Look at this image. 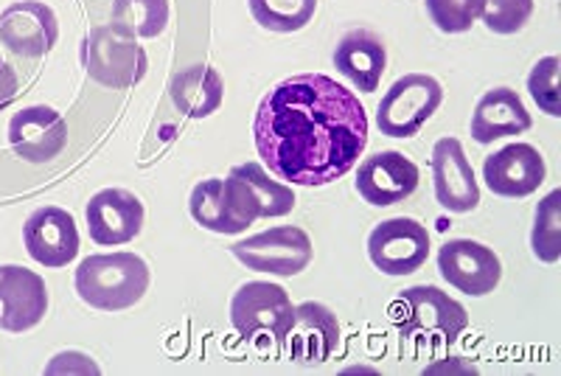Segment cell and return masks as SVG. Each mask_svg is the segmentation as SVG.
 <instances>
[{
  "label": "cell",
  "instance_id": "6da1fadb",
  "mask_svg": "<svg viewBox=\"0 0 561 376\" xmlns=\"http://www.w3.org/2000/svg\"><path fill=\"white\" fill-rule=\"evenodd\" d=\"M255 149L293 185H329L357 167L368 147V113L354 90L325 73L275 84L255 110Z\"/></svg>",
  "mask_w": 561,
  "mask_h": 376
},
{
  "label": "cell",
  "instance_id": "8992f818",
  "mask_svg": "<svg viewBox=\"0 0 561 376\" xmlns=\"http://www.w3.org/2000/svg\"><path fill=\"white\" fill-rule=\"evenodd\" d=\"M82 59L88 77L107 88H135L149 70L147 52L135 43L133 34L115 23L99 26L88 34Z\"/></svg>",
  "mask_w": 561,
  "mask_h": 376
},
{
  "label": "cell",
  "instance_id": "277c9868",
  "mask_svg": "<svg viewBox=\"0 0 561 376\" xmlns=\"http://www.w3.org/2000/svg\"><path fill=\"white\" fill-rule=\"evenodd\" d=\"M188 210L194 223L214 233H242L255 219H264V208L255 197L253 185L237 169H230L225 180L210 178L194 185Z\"/></svg>",
  "mask_w": 561,
  "mask_h": 376
},
{
  "label": "cell",
  "instance_id": "d4e9b609",
  "mask_svg": "<svg viewBox=\"0 0 561 376\" xmlns=\"http://www.w3.org/2000/svg\"><path fill=\"white\" fill-rule=\"evenodd\" d=\"M559 200L561 192H550L548 197L536 208V225L534 237H530V248L539 262L553 264L559 262L561 255V214H559Z\"/></svg>",
  "mask_w": 561,
  "mask_h": 376
},
{
  "label": "cell",
  "instance_id": "4fadbf2b",
  "mask_svg": "<svg viewBox=\"0 0 561 376\" xmlns=\"http://www.w3.org/2000/svg\"><path fill=\"white\" fill-rule=\"evenodd\" d=\"M48 312V289L34 270L0 264V329L28 332Z\"/></svg>",
  "mask_w": 561,
  "mask_h": 376
},
{
  "label": "cell",
  "instance_id": "d6986e66",
  "mask_svg": "<svg viewBox=\"0 0 561 376\" xmlns=\"http://www.w3.org/2000/svg\"><path fill=\"white\" fill-rule=\"evenodd\" d=\"M419 189V167L402 152H377L359 163L357 192L368 205L404 203Z\"/></svg>",
  "mask_w": 561,
  "mask_h": 376
},
{
  "label": "cell",
  "instance_id": "5b68a950",
  "mask_svg": "<svg viewBox=\"0 0 561 376\" xmlns=\"http://www.w3.org/2000/svg\"><path fill=\"white\" fill-rule=\"evenodd\" d=\"M293 318L289 293L270 281H248L230 300V323L248 343L273 340L275 345H284Z\"/></svg>",
  "mask_w": 561,
  "mask_h": 376
},
{
  "label": "cell",
  "instance_id": "e0dca14e",
  "mask_svg": "<svg viewBox=\"0 0 561 376\" xmlns=\"http://www.w3.org/2000/svg\"><path fill=\"white\" fill-rule=\"evenodd\" d=\"M433 183L440 208L453 214H469L480 203V185L474 169L466 158L460 140L447 135L433 147Z\"/></svg>",
  "mask_w": 561,
  "mask_h": 376
},
{
  "label": "cell",
  "instance_id": "2e32d148",
  "mask_svg": "<svg viewBox=\"0 0 561 376\" xmlns=\"http://www.w3.org/2000/svg\"><path fill=\"white\" fill-rule=\"evenodd\" d=\"M340 345V323L337 315L318 300H307L295 307L293 326H289L284 349L289 360L304 365L329 363Z\"/></svg>",
  "mask_w": 561,
  "mask_h": 376
},
{
  "label": "cell",
  "instance_id": "7c38bea8",
  "mask_svg": "<svg viewBox=\"0 0 561 376\" xmlns=\"http://www.w3.org/2000/svg\"><path fill=\"white\" fill-rule=\"evenodd\" d=\"M23 244L34 262L43 267H68L79 253L77 219L57 205L37 208L23 225Z\"/></svg>",
  "mask_w": 561,
  "mask_h": 376
},
{
  "label": "cell",
  "instance_id": "4dcf8cb0",
  "mask_svg": "<svg viewBox=\"0 0 561 376\" xmlns=\"http://www.w3.org/2000/svg\"><path fill=\"white\" fill-rule=\"evenodd\" d=\"M18 90H20L18 70H14L9 62H3V59H0V110H7L9 104L14 102Z\"/></svg>",
  "mask_w": 561,
  "mask_h": 376
},
{
  "label": "cell",
  "instance_id": "ba28073f",
  "mask_svg": "<svg viewBox=\"0 0 561 376\" xmlns=\"http://www.w3.org/2000/svg\"><path fill=\"white\" fill-rule=\"evenodd\" d=\"M233 255L248 270L255 273L280 275V278H293V275L304 273L312 264V239L304 228L295 225H278L264 233L244 239V242L233 244Z\"/></svg>",
  "mask_w": 561,
  "mask_h": 376
},
{
  "label": "cell",
  "instance_id": "44dd1931",
  "mask_svg": "<svg viewBox=\"0 0 561 376\" xmlns=\"http://www.w3.org/2000/svg\"><path fill=\"white\" fill-rule=\"evenodd\" d=\"M530 113L517 90L494 88L478 102L472 113V138L478 144H494L497 138L523 135L530 129Z\"/></svg>",
  "mask_w": 561,
  "mask_h": 376
},
{
  "label": "cell",
  "instance_id": "9c48e42d",
  "mask_svg": "<svg viewBox=\"0 0 561 376\" xmlns=\"http://www.w3.org/2000/svg\"><path fill=\"white\" fill-rule=\"evenodd\" d=\"M368 255L385 275H410L421 270L430 255V233L410 217L379 223L368 237Z\"/></svg>",
  "mask_w": 561,
  "mask_h": 376
},
{
  "label": "cell",
  "instance_id": "f1b7e54d",
  "mask_svg": "<svg viewBox=\"0 0 561 376\" xmlns=\"http://www.w3.org/2000/svg\"><path fill=\"white\" fill-rule=\"evenodd\" d=\"M559 57H545L534 65L528 77V90L534 102L539 104V110L548 115H561V102H559Z\"/></svg>",
  "mask_w": 561,
  "mask_h": 376
},
{
  "label": "cell",
  "instance_id": "83f0119b",
  "mask_svg": "<svg viewBox=\"0 0 561 376\" xmlns=\"http://www.w3.org/2000/svg\"><path fill=\"white\" fill-rule=\"evenodd\" d=\"M534 14V0H483L485 29L494 34H517Z\"/></svg>",
  "mask_w": 561,
  "mask_h": 376
},
{
  "label": "cell",
  "instance_id": "4316f807",
  "mask_svg": "<svg viewBox=\"0 0 561 376\" xmlns=\"http://www.w3.org/2000/svg\"><path fill=\"white\" fill-rule=\"evenodd\" d=\"M427 14L444 34H463L483 12V0H424Z\"/></svg>",
  "mask_w": 561,
  "mask_h": 376
},
{
  "label": "cell",
  "instance_id": "5bb4252c",
  "mask_svg": "<svg viewBox=\"0 0 561 376\" xmlns=\"http://www.w3.org/2000/svg\"><path fill=\"white\" fill-rule=\"evenodd\" d=\"M90 239L102 248L133 242L144 228V203L127 189H102L88 203Z\"/></svg>",
  "mask_w": 561,
  "mask_h": 376
},
{
  "label": "cell",
  "instance_id": "52a82bcc",
  "mask_svg": "<svg viewBox=\"0 0 561 376\" xmlns=\"http://www.w3.org/2000/svg\"><path fill=\"white\" fill-rule=\"evenodd\" d=\"M444 102V88L430 73L396 79L377 110V124L388 138H413Z\"/></svg>",
  "mask_w": 561,
  "mask_h": 376
},
{
  "label": "cell",
  "instance_id": "9a60e30c",
  "mask_svg": "<svg viewBox=\"0 0 561 376\" xmlns=\"http://www.w3.org/2000/svg\"><path fill=\"white\" fill-rule=\"evenodd\" d=\"M9 144L18 158L28 163H48L62 155L68 144V124L57 110L45 104L23 107L9 122Z\"/></svg>",
  "mask_w": 561,
  "mask_h": 376
},
{
  "label": "cell",
  "instance_id": "ffe728a7",
  "mask_svg": "<svg viewBox=\"0 0 561 376\" xmlns=\"http://www.w3.org/2000/svg\"><path fill=\"white\" fill-rule=\"evenodd\" d=\"M385 65H388L385 43L368 29H354L343 34L334 52V68L363 93H374L379 88Z\"/></svg>",
  "mask_w": 561,
  "mask_h": 376
},
{
  "label": "cell",
  "instance_id": "ac0fdd59",
  "mask_svg": "<svg viewBox=\"0 0 561 376\" xmlns=\"http://www.w3.org/2000/svg\"><path fill=\"white\" fill-rule=\"evenodd\" d=\"M545 158L530 144H508L489 155L483 163V180L497 197H528L545 183Z\"/></svg>",
  "mask_w": 561,
  "mask_h": 376
},
{
  "label": "cell",
  "instance_id": "484cf974",
  "mask_svg": "<svg viewBox=\"0 0 561 376\" xmlns=\"http://www.w3.org/2000/svg\"><path fill=\"white\" fill-rule=\"evenodd\" d=\"M233 169H237L239 174H244L248 183L253 185L255 197H259V203H262L264 208V219L284 217V214H289V210L295 208L293 189L270 178L267 169H264L262 163H239V167Z\"/></svg>",
  "mask_w": 561,
  "mask_h": 376
},
{
  "label": "cell",
  "instance_id": "7402d4cb",
  "mask_svg": "<svg viewBox=\"0 0 561 376\" xmlns=\"http://www.w3.org/2000/svg\"><path fill=\"white\" fill-rule=\"evenodd\" d=\"M169 90H172V102L188 118H208L225 102V82L217 68H210V65H192V68L180 70Z\"/></svg>",
  "mask_w": 561,
  "mask_h": 376
},
{
  "label": "cell",
  "instance_id": "603a6c76",
  "mask_svg": "<svg viewBox=\"0 0 561 376\" xmlns=\"http://www.w3.org/2000/svg\"><path fill=\"white\" fill-rule=\"evenodd\" d=\"M113 23L133 37H158L169 26V0H113Z\"/></svg>",
  "mask_w": 561,
  "mask_h": 376
},
{
  "label": "cell",
  "instance_id": "cb8c5ba5",
  "mask_svg": "<svg viewBox=\"0 0 561 376\" xmlns=\"http://www.w3.org/2000/svg\"><path fill=\"white\" fill-rule=\"evenodd\" d=\"M248 3L255 23L278 34L300 32L318 12V0H248Z\"/></svg>",
  "mask_w": 561,
  "mask_h": 376
},
{
  "label": "cell",
  "instance_id": "3957f363",
  "mask_svg": "<svg viewBox=\"0 0 561 376\" xmlns=\"http://www.w3.org/2000/svg\"><path fill=\"white\" fill-rule=\"evenodd\" d=\"M402 340L419 345H453L469 329V315L458 300L438 287H410L393 307Z\"/></svg>",
  "mask_w": 561,
  "mask_h": 376
},
{
  "label": "cell",
  "instance_id": "30bf717a",
  "mask_svg": "<svg viewBox=\"0 0 561 376\" xmlns=\"http://www.w3.org/2000/svg\"><path fill=\"white\" fill-rule=\"evenodd\" d=\"M59 39V20L43 0H18L0 12V43L23 59H39Z\"/></svg>",
  "mask_w": 561,
  "mask_h": 376
},
{
  "label": "cell",
  "instance_id": "7a4b0ae2",
  "mask_svg": "<svg viewBox=\"0 0 561 376\" xmlns=\"http://www.w3.org/2000/svg\"><path fill=\"white\" fill-rule=\"evenodd\" d=\"M79 298L102 312L135 307L149 289V267L135 253H96L77 267Z\"/></svg>",
  "mask_w": 561,
  "mask_h": 376
},
{
  "label": "cell",
  "instance_id": "f546056e",
  "mask_svg": "<svg viewBox=\"0 0 561 376\" xmlns=\"http://www.w3.org/2000/svg\"><path fill=\"white\" fill-rule=\"evenodd\" d=\"M48 374H70V371H82V374H99V365L90 357L79 354V351H68V354H57L48 363Z\"/></svg>",
  "mask_w": 561,
  "mask_h": 376
},
{
  "label": "cell",
  "instance_id": "8fae6325",
  "mask_svg": "<svg viewBox=\"0 0 561 376\" xmlns=\"http://www.w3.org/2000/svg\"><path fill=\"white\" fill-rule=\"evenodd\" d=\"M438 270L458 293L472 298L494 293L503 278L500 255L472 239H449L438 253Z\"/></svg>",
  "mask_w": 561,
  "mask_h": 376
}]
</instances>
